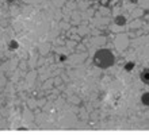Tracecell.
<instances>
[{
	"mask_svg": "<svg viewBox=\"0 0 149 139\" xmlns=\"http://www.w3.org/2000/svg\"><path fill=\"white\" fill-rule=\"evenodd\" d=\"M114 62H115V55L109 49H100L94 55V64L100 69L110 68L114 65Z\"/></svg>",
	"mask_w": 149,
	"mask_h": 139,
	"instance_id": "cell-1",
	"label": "cell"
},
{
	"mask_svg": "<svg viewBox=\"0 0 149 139\" xmlns=\"http://www.w3.org/2000/svg\"><path fill=\"white\" fill-rule=\"evenodd\" d=\"M140 78H141V81L144 82V84H148L149 85V68L144 69L141 73H140Z\"/></svg>",
	"mask_w": 149,
	"mask_h": 139,
	"instance_id": "cell-2",
	"label": "cell"
},
{
	"mask_svg": "<svg viewBox=\"0 0 149 139\" xmlns=\"http://www.w3.org/2000/svg\"><path fill=\"white\" fill-rule=\"evenodd\" d=\"M141 103L144 105H148V107H149V92L144 93V95L141 96Z\"/></svg>",
	"mask_w": 149,
	"mask_h": 139,
	"instance_id": "cell-3",
	"label": "cell"
},
{
	"mask_svg": "<svg viewBox=\"0 0 149 139\" xmlns=\"http://www.w3.org/2000/svg\"><path fill=\"white\" fill-rule=\"evenodd\" d=\"M115 23H117L118 26H123V24L126 23V18L125 16H117V18H115Z\"/></svg>",
	"mask_w": 149,
	"mask_h": 139,
	"instance_id": "cell-4",
	"label": "cell"
},
{
	"mask_svg": "<svg viewBox=\"0 0 149 139\" xmlns=\"http://www.w3.org/2000/svg\"><path fill=\"white\" fill-rule=\"evenodd\" d=\"M125 69L127 70V72H129V70H133L134 69V62H127L125 66Z\"/></svg>",
	"mask_w": 149,
	"mask_h": 139,
	"instance_id": "cell-5",
	"label": "cell"
}]
</instances>
